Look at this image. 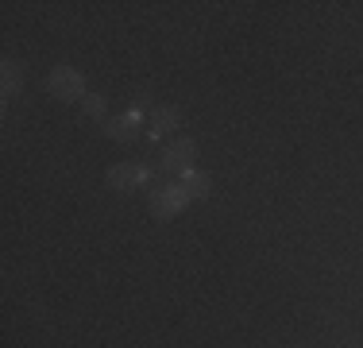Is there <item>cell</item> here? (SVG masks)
<instances>
[{
    "label": "cell",
    "instance_id": "obj_1",
    "mask_svg": "<svg viewBox=\"0 0 363 348\" xmlns=\"http://www.w3.org/2000/svg\"><path fill=\"white\" fill-rule=\"evenodd\" d=\"M47 89L55 93L58 101H85L89 93H85V77L77 74L74 66H55L47 77Z\"/></svg>",
    "mask_w": 363,
    "mask_h": 348
},
{
    "label": "cell",
    "instance_id": "obj_2",
    "mask_svg": "<svg viewBox=\"0 0 363 348\" xmlns=\"http://www.w3.org/2000/svg\"><path fill=\"white\" fill-rule=\"evenodd\" d=\"M194 159H197V143L189 136H178V139H170L167 147H162V174H186V170H194Z\"/></svg>",
    "mask_w": 363,
    "mask_h": 348
},
{
    "label": "cell",
    "instance_id": "obj_7",
    "mask_svg": "<svg viewBox=\"0 0 363 348\" xmlns=\"http://www.w3.org/2000/svg\"><path fill=\"white\" fill-rule=\"evenodd\" d=\"M20 89H23V66L12 62V58H4V62H0V93H4V101H12Z\"/></svg>",
    "mask_w": 363,
    "mask_h": 348
},
{
    "label": "cell",
    "instance_id": "obj_5",
    "mask_svg": "<svg viewBox=\"0 0 363 348\" xmlns=\"http://www.w3.org/2000/svg\"><path fill=\"white\" fill-rule=\"evenodd\" d=\"M140 124H143V112H140V109H128L124 116L105 120V136L116 139V143H132L135 132H140Z\"/></svg>",
    "mask_w": 363,
    "mask_h": 348
},
{
    "label": "cell",
    "instance_id": "obj_3",
    "mask_svg": "<svg viewBox=\"0 0 363 348\" xmlns=\"http://www.w3.org/2000/svg\"><path fill=\"white\" fill-rule=\"evenodd\" d=\"M105 182L116 194H128V190H140L151 182V167H143V163H116V167H108Z\"/></svg>",
    "mask_w": 363,
    "mask_h": 348
},
{
    "label": "cell",
    "instance_id": "obj_6",
    "mask_svg": "<svg viewBox=\"0 0 363 348\" xmlns=\"http://www.w3.org/2000/svg\"><path fill=\"white\" fill-rule=\"evenodd\" d=\"M178 186L186 190L189 202H197V197H209V194H213V178H209L205 170H186V174L178 178Z\"/></svg>",
    "mask_w": 363,
    "mask_h": 348
},
{
    "label": "cell",
    "instance_id": "obj_4",
    "mask_svg": "<svg viewBox=\"0 0 363 348\" xmlns=\"http://www.w3.org/2000/svg\"><path fill=\"white\" fill-rule=\"evenodd\" d=\"M186 205H189V197H186V190H182L178 182L151 194V217H155V221H170V217H178Z\"/></svg>",
    "mask_w": 363,
    "mask_h": 348
},
{
    "label": "cell",
    "instance_id": "obj_9",
    "mask_svg": "<svg viewBox=\"0 0 363 348\" xmlns=\"http://www.w3.org/2000/svg\"><path fill=\"white\" fill-rule=\"evenodd\" d=\"M82 109H85V116H93V120H105V97H97V93H89V97L82 101Z\"/></svg>",
    "mask_w": 363,
    "mask_h": 348
},
{
    "label": "cell",
    "instance_id": "obj_8",
    "mask_svg": "<svg viewBox=\"0 0 363 348\" xmlns=\"http://www.w3.org/2000/svg\"><path fill=\"white\" fill-rule=\"evenodd\" d=\"M178 124H182V112H178V109H155V112H151V124H147V136L159 139V136L174 132Z\"/></svg>",
    "mask_w": 363,
    "mask_h": 348
}]
</instances>
